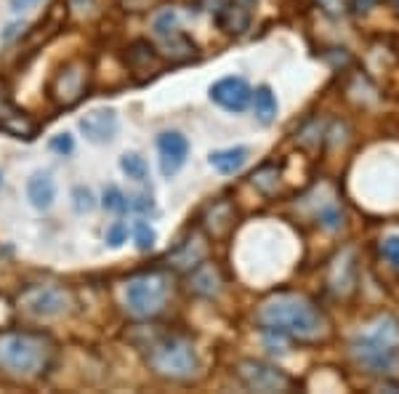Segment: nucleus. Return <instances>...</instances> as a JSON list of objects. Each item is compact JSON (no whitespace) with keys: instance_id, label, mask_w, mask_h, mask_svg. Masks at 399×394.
I'll list each match as a JSON object with an SVG mask.
<instances>
[{"instance_id":"nucleus-11","label":"nucleus","mask_w":399,"mask_h":394,"mask_svg":"<svg viewBox=\"0 0 399 394\" xmlns=\"http://www.w3.org/2000/svg\"><path fill=\"white\" fill-rule=\"evenodd\" d=\"M0 131L11 133L16 139H35L38 133V123L32 120L24 110H19L9 93V85L0 81Z\"/></svg>"},{"instance_id":"nucleus-16","label":"nucleus","mask_w":399,"mask_h":394,"mask_svg":"<svg viewBox=\"0 0 399 394\" xmlns=\"http://www.w3.org/2000/svg\"><path fill=\"white\" fill-rule=\"evenodd\" d=\"M234 222H237V211L229 200L210 202L205 213H202V229L213 237V240H227L234 232Z\"/></svg>"},{"instance_id":"nucleus-15","label":"nucleus","mask_w":399,"mask_h":394,"mask_svg":"<svg viewBox=\"0 0 399 394\" xmlns=\"http://www.w3.org/2000/svg\"><path fill=\"white\" fill-rule=\"evenodd\" d=\"M250 85L242 78H224V81L213 83L210 88V99L227 112H242L250 101Z\"/></svg>"},{"instance_id":"nucleus-3","label":"nucleus","mask_w":399,"mask_h":394,"mask_svg":"<svg viewBox=\"0 0 399 394\" xmlns=\"http://www.w3.org/2000/svg\"><path fill=\"white\" fill-rule=\"evenodd\" d=\"M349 354L365 373L389 375L399 365V320L391 314L378 317L368 331L351 338Z\"/></svg>"},{"instance_id":"nucleus-28","label":"nucleus","mask_w":399,"mask_h":394,"mask_svg":"<svg viewBox=\"0 0 399 394\" xmlns=\"http://www.w3.org/2000/svg\"><path fill=\"white\" fill-rule=\"evenodd\" d=\"M72 200H75V211L78 213H88L96 208L93 192H90L88 187H75V190H72Z\"/></svg>"},{"instance_id":"nucleus-6","label":"nucleus","mask_w":399,"mask_h":394,"mask_svg":"<svg viewBox=\"0 0 399 394\" xmlns=\"http://www.w3.org/2000/svg\"><path fill=\"white\" fill-rule=\"evenodd\" d=\"M19 309L30 317L38 320H51V317H64L72 312L75 306V296L70 288H64L59 283H46V285H32L27 291L19 294Z\"/></svg>"},{"instance_id":"nucleus-1","label":"nucleus","mask_w":399,"mask_h":394,"mask_svg":"<svg viewBox=\"0 0 399 394\" xmlns=\"http://www.w3.org/2000/svg\"><path fill=\"white\" fill-rule=\"evenodd\" d=\"M266 331L277 336L296 338L301 344H319L330 336V320L309 296L296 291H279L271 294L256 312Z\"/></svg>"},{"instance_id":"nucleus-13","label":"nucleus","mask_w":399,"mask_h":394,"mask_svg":"<svg viewBox=\"0 0 399 394\" xmlns=\"http://www.w3.org/2000/svg\"><path fill=\"white\" fill-rule=\"evenodd\" d=\"M208 253H210L208 237L200 232V229H192V232L187 234V240L176 245V251L168 253V264L176 266V269L192 272L195 266H200V264L208 259Z\"/></svg>"},{"instance_id":"nucleus-27","label":"nucleus","mask_w":399,"mask_h":394,"mask_svg":"<svg viewBox=\"0 0 399 394\" xmlns=\"http://www.w3.org/2000/svg\"><path fill=\"white\" fill-rule=\"evenodd\" d=\"M133 240L139 245V251H152L155 248V240H157V234L152 229L147 222H136L133 224Z\"/></svg>"},{"instance_id":"nucleus-19","label":"nucleus","mask_w":399,"mask_h":394,"mask_svg":"<svg viewBox=\"0 0 399 394\" xmlns=\"http://www.w3.org/2000/svg\"><path fill=\"white\" fill-rule=\"evenodd\" d=\"M192 291L197 296H205V299H213V296L221 294V272L219 266L213 261H205L192 269Z\"/></svg>"},{"instance_id":"nucleus-20","label":"nucleus","mask_w":399,"mask_h":394,"mask_svg":"<svg viewBox=\"0 0 399 394\" xmlns=\"http://www.w3.org/2000/svg\"><path fill=\"white\" fill-rule=\"evenodd\" d=\"M27 197L30 202L38 208V211H46L53 205V197H56V187H53V179L48 173H35L30 182H27Z\"/></svg>"},{"instance_id":"nucleus-30","label":"nucleus","mask_w":399,"mask_h":394,"mask_svg":"<svg viewBox=\"0 0 399 394\" xmlns=\"http://www.w3.org/2000/svg\"><path fill=\"white\" fill-rule=\"evenodd\" d=\"M128 240V224L125 222H115L107 229V243L112 245V248H120V245Z\"/></svg>"},{"instance_id":"nucleus-22","label":"nucleus","mask_w":399,"mask_h":394,"mask_svg":"<svg viewBox=\"0 0 399 394\" xmlns=\"http://www.w3.org/2000/svg\"><path fill=\"white\" fill-rule=\"evenodd\" d=\"M253 110H256L259 123H264V125H269L277 118V99H274L269 85H261L259 91H256V96H253Z\"/></svg>"},{"instance_id":"nucleus-23","label":"nucleus","mask_w":399,"mask_h":394,"mask_svg":"<svg viewBox=\"0 0 399 394\" xmlns=\"http://www.w3.org/2000/svg\"><path fill=\"white\" fill-rule=\"evenodd\" d=\"M250 182H253L256 190H261V192L266 195V197H274V195H279V190H282V176H279V171L274 165L259 168V171L250 176Z\"/></svg>"},{"instance_id":"nucleus-12","label":"nucleus","mask_w":399,"mask_h":394,"mask_svg":"<svg viewBox=\"0 0 399 394\" xmlns=\"http://www.w3.org/2000/svg\"><path fill=\"white\" fill-rule=\"evenodd\" d=\"M357 253L351 251V248H343V251L333 259L330 264V274H328V285L341 296V299H346L357 291Z\"/></svg>"},{"instance_id":"nucleus-14","label":"nucleus","mask_w":399,"mask_h":394,"mask_svg":"<svg viewBox=\"0 0 399 394\" xmlns=\"http://www.w3.org/2000/svg\"><path fill=\"white\" fill-rule=\"evenodd\" d=\"M157 150H160V171H162V176L170 179V176H176L184 168L187 155H190V142L181 133L168 131V133H160Z\"/></svg>"},{"instance_id":"nucleus-35","label":"nucleus","mask_w":399,"mask_h":394,"mask_svg":"<svg viewBox=\"0 0 399 394\" xmlns=\"http://www.w3.org/2000/svg\"><path fill=\"white\" fill-rule=\"evenodd\" d=\"M21 24H11L9 30H6V35H3V38H6V41H11V38H14V35H16V30H19Z\"/></svg>"},{"instance_id":"nucleus-26","label":"nucleus","mask_w":399,"mask_h":394,"mask_svg":"<svg viewBox=\"0 0 399 394\" xmlns=\"http://www.w3.org/2000/svg\"><path fill=\"white\" fill-rule=\"evenodd\" d=\"M67 6H70L72 16L75 19H93V16H99V0H67Z\"/></svg>"},{"instance_id":"nucleus-17","label":"nucleus","mask_w":399,"mask_h":394,"mask_svg":"<svg viewBox=\"0 0 399 394\" xmlns=\"http://www.w3.org/2000/svg\"><path fill=\"white\" fill-rule=\"evenodd\" d=\"M78 125L88 142L104 144L118 133V115H115V110L99 107V110H90L86 118H80Z\"/></svg>"},{"instance_id":"nucleus-34","label":"nucleus","mask_w":399,"mask_h":394,"mask_svg":"<svg viewBox=\"0 0 399 394\" xmlns=\"http://www.w3.org/2000/svg\"><path fill=\"white\" fill-rule=\"evenodd\" d=\"M40 0H11V11H16V14H21V11L32 9V6H38Z\"/></svg>"},{"instance_id":"nucleus-33","label":"nucleus","mask_w":399,"mask_h":394,"mask_svg":"<svg viewBox=\"0 0 399 394\" xmlns=\"http://www.w3.org/2000/svg\"><path fill=\"white\" fill-rule=\"evenodd\" d=\"M128 202H130V208H136V211H141V213H147L155 208V202H152L150 195H136V197H130Z\"/></svg>"},{"instance_id":"nucleus-21","label":"nucleus","mask_w":399,"mask_h":394,"mask_svg":"<svg viewBox=\"0 0 399 394\" xmlns=\"http://www.w3.org/2000/svg\"><path fill=\"white\" fill-rule=\"evenodd\" d=\"M248 162V147H229V150L210 152V165L224 176L237 173Z\"/></svg>"},{"instance_id":"nucleus-29","label":"nucleus","mask_w":399,"mask_h":394,"mask_svg":"<svg viewBox=\"0 0 399 394\" xmlns=\"http://www.w3.org/2000/svg\"><path fill=\"white\" fill-rule=\"evenodd\" d=\"M380 253H383V259L399 269V234H389V237H383L380 240Z\"/></svg>"},{"instance_id":"nucleus-18","label":"nucleus","mask_w":399,"mask_h":394,"mask_svg":"<svg viewBox=\"0 0 399 394\" xmlns=\"http://www.w3.org/2000/svg\"><path fill=\"white\" fill-rule=\"evenodd\" d=\"M125 61H128V70L136 72L141 81H147L150 75L160 72V67H162V61H160L157 51L152 48L147 41L130 43L128 51H125Z\"/></svg>"},{"instance_id":"nucleus-4","label":"nucleus","mask_w":399,"mask_h":394,"mask_svg":"<svg viewBox=\"0 0 399 394\" xmlns=\"http://www.w3.org/2000/svg\"><path fill=\"white\" fill-rule=\"evenodd\" d=\"M150 370L165 381H192L200 373V360L192 341L184 336H162L150 346Z\"/></svg>"},{"instance_id":"nucleus-10","label":"nucleus","mask_w":399,"mask_h":394,"mask_svg":"<svg viewBox=\"0 0 399 394\" xmlns=\"http://www.w3.org/2000/svg\"><path fill=\"white\" fill-rule=\"evenodd\" d=\"M155 35H157V41L162 43V48H165V53H168L170 59L187 61L195 56V43L181 32L176 11L160 14L157 19H155Z\"/></svg>"},{"instance_id":"nucleus-2","label":"nucleus","mask_w":399,"mask_h":394,"mask_svg":"<svg viewBox=\"0 0 399 394\" xmlns=\"http://www.w3.org/2000/svg\"><path fill=\"white\" fill-rule=\"evenodd\" d=\"M56 357V344L35 331H3L0 333V375L9 381H35L46 373Z\"/></svg>"},{"instance_id":"nucleus-8","label":"nucleus","mask_w":399,"mask_h":394,"mask_svg":"<svg viewBox=\"0 0 399 394\" xmlns=\"http://www.w3.org/2000/svg\"><path fill=\"white\" fill-rule=\"evenodd\" d=\"M51 99L56 101V107L70 110L75 107L86 93H88V61L86 59H72L61 67L48 85Z\"/></svg>"},{"instance_id":"nucleus-9","label":"nucleus","mask_w":399,"mask_h":394,"mask_svg":"<svg viewBox=\"0 0 399 394\" xmlns=\"http://www.w3.org/2000/svg\"><path fill=\"white\" fill-rule=\"evenodd\" d=\"M256 3L259 0H213L210 14H213V21L219 24V30H224L227 35H242L253 21Z\"/></svg>"},{"instance_id":"nucleus-5","label":"nucleus","mask_w":399,"mask_h":394,"mask_svg":"<svg viewBox=\"0 0 399 394\" xmlns=\"http://www.w3.org/2000/svg\"><path fill=\"white\" fill-rule=\"evenodd\" d=\"M173 291V280L168 272H144L130 277L123 288V301L130 317L136 320H152L157 317Z\"/></svg>"},{"instance_id":"nucleus-31","label":"nucleus","mask_w":399,"mask_h":394,"mask_svg":"<svg viewBox=\"0 0 399 394\" xmlns=\"http://www.w3.org/2000/svg\"><path fill=\"white\" fill-rule=\"evenodd\" d=\"M51 150L56 152V155H72L75 142H72L70 133H59V136H53V139H51Z\"/></svg>"},{"instance_id":"nucleus-25","label":"nucleus","mask_w":399,"mask_h":394,"mask_svg":"<svg viewBox=\"0 0 399 394\" xmlns=\"http://www.w3.org/2000/svg\"><path fill=\"white\" fill-rule=\"evenodd\" d=\"M101 205L107 208V211H115V213H125L130 208L128 197L120 192L118 187H107L104 190V197H101Z\"/></svg>"},{"instance_id":"nucleus-7","label":"nucleus","mask_w":399,"mask_h":394,"mask_svg":"<svg viewBox=\"0 0 399 394\" xmlns=\"http://www.w3.org/2000/svg\"><path fill=\"white\" fill-rule=\"evenodd\" d=\"M234 373H237L239 384L245 386V389H250V392L274 394V392H290V389H296V381L285 370H279L277 365L261 363V360H239Z\"/></svg>"},{"instance_id":"nucleus-24","label":"nucleus","mask_w":399,"mask_h":394,"mask_svg":"<svg viewBox=\"0 0 399 394\" xmlns=\"http://www.w3.org/2000/svg\"><path fill=\"white\" fill-rule=\"evenodd\" d=\"M120 168L128 173V179H133V182H147V176H150V165H147V160H144L141 155H136V152L123 155V157H120Z\"/></svg>"},{"instance_id":"nucleus-32","label":"nucleus","mask_w":399,"mask_h":394,"mask_svg":"<svg viewBox=\"0 0 399 394\" xmlns=\"http://www.w3.org/2000/svg\"><path fill=\"white\" fill-rule=\"evenodd\" d=\"M380 0H349V9L357 14V16H368L373 9H378Z\"/></svg>"}]
</instances>
